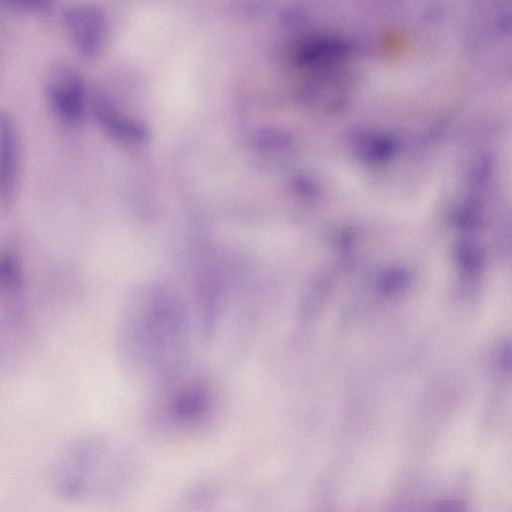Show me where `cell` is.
Listing matches in <instances>:
<instances>
[{
    "mask_svg": "<svg viewBox=\"0 0 512 512\" xmlns=\"http://www.w3.org/2000/svg\"><path fill=\"white\" fill-rule=\"evenodd\" d=\"M20 143L11 115L0 109V202L9 201L19 172Z\"/></svg>",
    "mask_w": 512,
    "mask_h": 512,
    "instance_id": "4",
    "label": "cell"
},
{
    "mask_svg": "<svg viewBox=\"0 0 512 512\" xmlns=\"http://www.w3.org/2000/svg\"><path fill=\"white\" fill-rule=\"evenodd\" d=\"M64 29L73 47L83 56H92L100 48L104 21L101 12L88 4H76L63 11Z\"/></svg>",
    "mask_w": 512,
    "mask_h": 512,
    "instance_id": "3",
    "label": "cell"
},
{
    "mask_svg": "<svg viewBox=\"0 0 512 512\" xmlns=\"http://www.w3.org/2000/svg\"><path fill=\"white\" fill-rule=\"evenodd\" d=\"M183 308L170 291L150 286L133 295L123 329L128 359L134 364H167L182 346Z\"/></svg>",
    "mask_w": 512,
    "mask_h": 512,
    "instance_id": "1",
    "label": "cell"
},
{
    "mask_svg": "<svg viewBox=\"0 0 512 512\" xmlns=\"http://www.w3.org/2000/svg\"><path fill=\"white\" fill-rule=\"evenodd\" d=\"M45 90L48 102L60 120L74 124L81 119L85 90L77 71L66 64L56 65L49 72Z\"/></svg>",
    "mask_w": 512,
    "mask_h": 512,
    "instance_id": "2",
    "label": "cell"
},
{
    "mask_svg": "<svg viewBox=\"0 0 512 512\" xmlns=\"http://www.w3.org/2000/svg\"><path fill=\"white\" fill-rule=\"evenodd\" d=\"M7 3L17 9L30 12H43L50 8V2L46 0H12Z\"/></svg>",
    "mask_w": 512,
    "mask_h": 512,
    "instance_id": "5",
    "label": "cell"
}]
</instances>
